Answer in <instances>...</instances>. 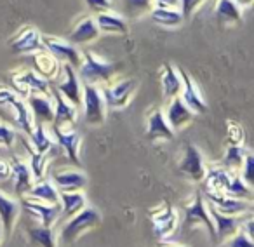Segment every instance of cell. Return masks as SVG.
Masks as SVG:
<instances>
[{
  "mask_svg": "<svg viewBox=\"0 0 254 247\" xmlns=\"http://www.w3.org/2000/svg\"><path fill=\"white\" fill-rule=\"evenodd\" d=\"M119 63H108V61L98 58L94 53H82V64L77 75L84 84L98 85L101 82L106 85L112 82V77L119 71Z\"/></svg>",
  "mask_w": 254,
  "mask_h": 247,
  "instance_id": "obj_1",
  "label": "cell"
},
{
  "mask_svg": "<svg viewBox=\"0 0 254 247\" xmlns=\"http://www.w3.org/2000/svg\"><path fill=\"white\" fill-rule=\"evenodd\" d=\"M101 225V212L96 207H84L80 212H77L75 216L66 219L63 226H61L60 237L64 244H73L80 239L84 233H87L89 230H94Z\"/></svg>",
  "mask_w": 254,
  "mask_h": 247,
  "instance_id": "obj_2",
  "label": "cell"
},
{
  "mask_svg": "<svg viewBox=\"0 0 254 247\" xmlns=\"http://www.w3.org/2000/svg\"><path fill=\"white\" fill-rule=\"evenodd\" d=\"M197 226H204L209 233V239H216L214 232V223H212L211 216H209L207 202H205L202 191H195L191 200L185 205V228L191 230Z\"/></svg>",
  "mask_w": 254,
  "mask_h": 247,
  "instance_id": "obj_3",
  "label": "cell"
},
{
  "mask_svg": "<svg viewBox=\"0 0 254 247\" xmlns=\"http://www.w3.org/2000/svg\"><path fill=\"white\" fill-rule=\"evenodd\" d=\"M12 84V91L19 98H28L30 94H49L51 82L37 75L33 70H18L9 75Z\"/></svg>",
  "mask_w": 254,
  "mask_h": 247,
  "instance_id": "obj_4",
  "label": "cell"
},
{
  "mask_svg": "<svg viewBox=\"0 0 254 247\" xmlns=\"http://www.w3.org/2000/svg\"><path fill=\"white\" fill-rule=\"evenodd\" d=\"M82 108L89 125H101L106 120V105L98 85L84 84L82 87Z\"/></svg>",
  "mask_w": 254,
  "mask_h": 247,
  "instance_id": "obj_5",
  "label": "cell"
},
{
  "mask_svg": "<svg viewBox=\"0 0 254 247\" xmlns=\"http://www.w3.org/2000/svg\"><path fill=\"white\" fill-rule=\"evenodd\" d=\"M150 221H152L153 235L159 240H167L178 228L180 223V214H178L176 207L173 204H164L157 205L155 209L150 211Z\"/></svg>",
  "mask_w": 254,
  "mask_h": 247,
  "instance_id": "obj_6",
  "label": "cell"
},
{
  "mask_svg": "<svg viewBox=\"0 0 254 247\" xmlns=\"http://www.w3.org/2000/svg\"><path fill=\"white\" fill-rule=\"evenodd\" d=\"M136 89H138V80L136 78H124V80L106 84L101 89L106 108H126L129 105V101H131V98L134 96Z\"/></svg>",
  "mask_w": 254,
  "mask_h": 247,
  "instance_id": "obj_7",
  "label": "cell"
},
{
  "mask_svg": "<svg viewBox=\"0 0 254 247\" xmlns=\"http://www.w3.org/2000/svg\"><path fill=\"white\" fill-rule=\"evenodd\" d=\"M44 51L51 54L54 60H58L61 64H68L73 70H78L82 64V53L75 46H71L68 40L58 39V37L42 35Z\"/></svg>",
  "mask_w": 254,
  "mask_h": 247,
  "instance_id": "obj_8",
  "label": "cell"
},
{
  "mask_svg": "<svg viewBox=\"0 0 254 247\" xmlns=\"http://www.w3.org/2000/svg\"><path fill=\"white\" fill-rule=\"evenodd\" d=\"M180 173L183 176H187L188 180L195 181V183H202L205 176V171H207V166H205V160L202 152L197 148L195 145L188 143L185 146V153L180 160Z\"/></svg>",
  "mask_w": 254,
  "mask_h": 247,
  "instance_id": "obj_9",
  "label": "cell"
},
{
  "mask_svg": "<svg viewBox=\"0 0 254 247\" xmlns=\"http://www.w3.org/2000/svg\"><path fill=\"white\" fill-rule=\"evenodd\" d=\"M214 211L221 212L225 216H246L253 212V202L239 200V198L228 197L225 193H202Z\"/></svg>",
  "mask_w": 254,
  "mask_h": 247,
  "instance_id": "obj_10",
  "label": "cell"
},
{
  "mask_svg": "<svg viewBox=\"0 0 254 247\" xmlns=\"http://www.w3.org/2000/svg\"><path fill=\"white\" fill-rule=\"evenodd\" d=\"M19 205L28 212L32 218H35L39 221V225L47 226V228H53L58 223V219L61 218V207L58 205H51V204H44V202L33 200L28 197H21L19 198Z\"/></svg>",
  "mask_w": 254,
  "mask_h": 247,
  "instance_id": "obj_11",
  "label": "cell"
},
{
  "mask_svg": "<svg viewBox=\"0 0 254 247\" xmlns=\"http://www.w3.org/2000/svg\"><path fill=\"white\" fill-rule=\"evenodd\" d=\"M61 73H63V80L58 82L56 89L64 99H66L70 105H73L75 108H80L82 106V82L77 75V70H73L68 64H61Z\"/></svg>",
  "mask_w": 254,
  "mask_h": 247,
  "instance_id": "obj_12",
  "label": "cell"
},
{
  "mask_svg": "<svg viewBox=\"0 0 254 247\" xmlns=\"http://www.w3.org/2000/svg\"><path fill=\"white\" fill-rule=\"evenodd\" d=\"M53 139L70 159V162H73L75 166L80 164V145L82 138L77 131H73L71 127H53L51 131Z\"/></svg>",
  "mask_w": 254,
  "mask_h": 247,
  "instance_id": "obj_13",
  "label": "cell"
},
{
  "mask_svg": "<svg viewBox=\"0 0 254 247\" xmlns=\"http://www.w3.org/2000/svg\"><path fill=\"white\" fill-rule=\"evenodd\" d=\"M209 209V216H211L212 223H214V232H216V239L214 242L223 244L226 240H230L240 228H242V223L246 219V216H225L221 212L214 211L211 205H207Z\"/></svg>",
  "mask_w": 254,
  "mask_h": 247,
  "instance_id": "obj_14",
  "label": "cell"
},
{
  "mask_svg": "<svg viewBox=\"0 0 254 247\" xmlns=\"http://www.w3.org/2000/svg\"><path fill=\"white\" fill-rule=\"evenodd\" d=\"M181 82H183V89H181L180 98L183 99V103L195 113V115H202V113L207 112V103L204 99V94H202L198 84L190 77V73L181 70Z\"/></svg>",
  "mask_w": 254,
  "mask_h": 247,
  "instance_id": "obj_15",
  "label": "cell"
},
{
  "mask_svg": "<svg viewBox=\"0 0 254 247\" xmlns=\"http://www.w3.org/2000/svg\"><path fill=\"white\" fill-rule=\"evenodd\" d=\"M51 99H53L54 106V119H53V127H71L77 122L78 108L66 101L60 92L54 87H51Z\"/></svg>",
  "mask_w": 254,
  "mask_h": 247,
  "instance_id": "obj_16",
  "label": "cell"
},
{
  "mask_svg": "<svg viewBox=\"0 0 254 247\" xmlns=\"http://www.w3.org/2000/svg\"><path fill=\"white\" fill-rule=\"evenodd\" d=\"M51 181L60 191H84V188L87 186V176L82 171L71 167L54 171Z\"/></svg>",
  "mask_w": 254,
  "mask_h": 247,
  "instance_id": "obj_17",
  "label": "cell"
},
{
  "mask_svg": "<svg viewBox=\"0 0 254 247\" xmlns=\"http://www.w3.org/2000/svg\"><path fill=\"white\" fill-rule=\"evenodd\" d=\"M164 115H166V120H167V124H169V127L176 132V131H181L183 127H187L188 124L193 120L195 113L185 105L183 99H181L180 96H176V98L169 99L166 110H164Z\"/></svg>",
  "mask_w": 254,
  "mask_h": 247,
  "instance_id": "obj_18",
  "label": "cell"
},
{
  "mask_svg": "<svg viewBox=\"0 0 254 247\" xmlns=\"http://www.w3.org/2000/svg\"><path fill=\"white\" fill-rule=\"evenodd\" d=\"M11 51L16 54H28V53H39L44 51L42 46V35L39 33V30L33 26H25L21 32H18V35L9 42Z\"/></svg>",
  "mask_w": 254,
  "mask_h": 247,
  "instance_id": "obj_19",
  "label": "cell"
},
{
  "mask_svg": "<svg viewBox=\"0 0 254 247\" xmlns=\"http://www.w3.org/2000/svg\"><path fill=\"white\" fill-rule=\"evenodd\" d=\"M9 166H11V178H14V190L19 197H25L30 191V188L35 183V178L30 169L28 162L23 160L21 157H12L9 160Z\"/></svg>",
  "mask_w": 254,
  "mask_h": 247,
  "instance_id": "obj_20",
  "label": "cell"
},
{
  "mask_svg": "<svg viewBox=\"0 0 254 247\" xmlns=\"http://www.w3.org/2000/svg\"><path fill=\"white\" fill-rule=\"evenodd\" d=\"M232 174L233 173L223 169L219 164L207 167L204 180H202V193H226Z\"/></svg>",
  "mask_w": 254,
  "mask_h": 247,
  "instance_id": "obj_21",
  "label": "cell"
},
{
  "mask_svg": "<svg viewBox=\"0 0 254 247\" xmlns=\"http://www.w3.org/2000/svg\"><path fill=\"white\" fill-rule=\"evenodd\" d=\"M146 136L152 141H160V139L171 141L174 138V131L169 127L162 108H155L148 113V119H146Z\"/></svg>",
  "mask_w": 254,
  "mask_h": 247,
  "instance_id": "obj_22",
  "label": "cell"
},
{
  "mask_svg": "<svg viewBox=\"0 0 254 247\" xmlns=\"http://www.w3.org/2000/svg\"><path fill=\"white\" fill-rule=\"evenodd\" d=\"M19 212H21L19 200L9 197L7 193L0 190V225H2V230H4L5 235L12 233L16 223H18Z\"/></svg>",
  "mask_w": 254,
  "mask_h": 247,
  "instance_id": "obj_23",
  "label": "cell"
},
{
  "mask_svg": "<svg viewBox=\"0 0 254 247\" xmlns=\"http://www.w3.org/2000/svg\"><path fill=\"white\" fill-rule=\"evenodd\" d=\"M28 108L32 112L33 122L35 124H53L54 119V106L53 99L46 94H30L28 96Z\"/></svg>",
  "mask_w": 254,
  "mask_h": 247,
  "instance_id": "obj_24",
  "label": "cell"
},
{
  "mask_svg": "<svg viewBox=\"0 0 254 247\" xmlns=\"http://www.w3.org/2000/svg\"><path fill=\"white\" fill-rule=\"evenodd\" d=\"M32 61H33V71H35L37 75H40L42 78H46V80H49V82L60 78L61 63L58 60H54L47 51L33 53Z\"/></svg>",
  "mask_w": 254,
  "mask_h": 247,
  "instance_id": "obj_25",
  "label": "cell"
},
{
  "mask_svg": "<svg viewBox=\"0 0 254 247\" xmlns=\"http://www.w3.org/2000/svg\"><path fill=\"white\" fill-rule=\"evenodd\" d=\"M98 37H99V30H98V26H96L94 16H85V18H82L80 21L75 25L73 32L68 35V42L77 47V46H84V44H89V42H94Z\"/></svg>",
  "mask_w": 254,
  "mask_h": 247,
  "instance_id": "obj_26",
  "label": "cell"
},
{
  "mask_svg": "<svg viewBox=\"0 0 254 247\" xmlns=\"http://www.w3.org/2000/svg\"><path fill=\"white\" fill-rule=\"evenodd\" d=\"M160 82H162V91H164V98L166 99H173L181 94L183 82H181L180 70H178L174 64L164 63L162 71H160Z\"/></svg>",
  "mask_w": 254,
  "mask_h": 247,
  "instance_id": "obj_27",
  "label": "cell"
},
{
  "mask_svg": "<svg viewBox=\"0 0 254 247\" xmlns=\"http://www.w3.org/2000/svg\"><path fill=\"white\" fill-rule=\"evenodd\" d=\"M33 200L44 202V204L58 205L60 204V190L53 185V181L49 180H39L33 183V186L30 188V191L25 195Z\"/></svg>",
  "mask_w": 254,
  "mask_h": 247,
  "instance_id": "obj_28",
  "label": "cell"
},
{
  "mask_svg": "<svg viewBox=\"0 0 254 247\" xmlns=\"http://www.w3.org/2000/svg\"><path fill=\"white\" fill-rule=\"evenodd\" d=\"M87 198L84 191H60V207L61 216L64 219L71 218L77 212H80L84 207H87Z\"/></svg>",
  "mask_w": 254,
  "mask_h": 247,
  "instance_id": "obj_29",
  "label": "cell"
},
{
  "mask_svg": "<svg viewBox=\"0 0 254 247\" xmlns=\"http://www.w3.org/2000/svg\"><path fill=\"white\" fill-rule=\"evenodd\" d=\"M28 141L33 146V150L42 155H49L51 152L56 150V143L53 139V134L46 129L44 124H35L32 132L28 134Z\"/></svg>",
  "mask_w": 254,
  "mask_h": 247,
  "instance_id": "obj_30",
  "label": "cell"
},
{
  "mask_svg": "<svg viewBox=\"0 0 254 247\" xmlns=\"http://www.w3.org/2000/svg\"><path fill=\"white\" fill-rule=\"evenodd\" d=\"M7 108H11L12 113H14L16 125H18V127L21 129L26 136H28L30 132H32L33 125H35V122H33L32 112H30V108H28V105L25 103V99L18 96V98H14L11 103H9Z\"/></svg>",
  "mask_w": 254,
  "mask_h": 247,
  "instance_id": "obj_31",
  "label": "cell"
},
{
  "mask_svg": "<svg viewBox=\"0 0 254 247\" xmlns=\"http://www.w3.org/2000/svg\"><path fill=\"white\" fill-rule=\"evenodd\" d=\"M96 26H98L99 33H119V35H126L129 32V26H127L126 19L120 18L117 14H112V12H99V14L94 16Z\"/></svg>",
  "mask_w": 254,
  "mask_h": 247,
  "instance_id": "obj_32",
  "label": "cell"
},
{
  "mask_svg": "<svg viewBox=\"0 0 254 247\" xmlns=\"http://www.w3.org/2000/svg\"><path fill=\"white\" fill-rule=\"evenodd\" d=\"M28 239L37 247H58L56 246V232L54 228H47L42 225H33L26 228Z\"/></svg>",
  "mask_w": 254,
  "mask_h": 247,
  "instance_id": "obj_33",
  "label": "cell"
},
{
  "mask_svg": "<svg viewBox=\"0 0 254 247\" xmlns=\"http://www.w3.org/2000/svg\"><path fill=\"white\" fill-rule=\"evenodd\" d=\"M247 150L244 146H237V145H228L226 146L225 157H223L221 162H218L223 169L230 171V173H240L242 169L244 159H246Z\"/></svg>",
  "mask_w": 254,
  "mask_h": 247,
  "instance_id": "obj_34",
  "label": "cell"
},
{
  "mask_svg": "<svg viewBox=\"0 0 254 247\" xmlns=\"http://www.w3.org/2000/svg\"><path fill=\"white\" fill-rule=\"evenodd\" d=\"M216 18L219 23H239L242 21V9L233 0H218Z\"/></svg>",
  "mask_w": 254,
  "mask_h": 247,
  "instance_id": "obj_35",
  "label": "cell"
},
{
  "mask_svg": "<svg viewBox=\"0 0 254 247\" xmlns=\"http://www.w3.org/2000/svg\"><path fill=\"white\" fill-rule=\"evenodd\" d=\"M150 18L162 26H180L183 23V16H181L180 9H167V7H155L153 5L150 11Z\"/></svg>",
  "mask_w": 254,
  "mask_h": 247,
  "instance_id": "obj_36",
  "label": "cell"
},
{
  "mask_svg": "<svg viewBox=\"0 0 254 247\" xmlns=\"http://www.w3.org/2000/svg\"><path fill=\"white\" fill-rule=\"evenodd\" d=\"M23 146H25L26 153H28L30 157V169H32L33 173V178H35V181L39 180H44V176H46V171H47V155H42V153L35 152L33 150V146L30 145L28 139L23 138Z\"/></svg>",
  "mask_w": 254,
  "mask_h": 247,
  "instance_id": "obj_37",
  "label": "cell"
},
{
  "mask_svg": "<svg viewBox=\"0 0 254 247\" xmlns=\"http://www.w3.org/2000/svg\"><path fill=\"white\" fill-rule=\"evenodd\" d=\"M225 195L233 197V198H239V200H246V202H253L254 200L253 186H249V185H247L246 181L240 178L239 173L232 174V180H230L228 190H226Z\"/></svg>",
  "mask_w": 254,
  "mask_h": 247,
  "instance_id": "obj_38",
  "label": "cell"
},
{
  "mask_svg": "<svg viewBox=\"0 0 254 247\" xmlns=\"http://www.w3.org/2000/svg\"><path fill=\"white\" fill-rule=\"evenodd\" d=\"M226 132H228V145L244 146L246 132H244V127L240 124H237L235 120H228L226 122Z\"/></svg>",
  "mask_w": 254,
  "mask_h": 247,
  "instance_id": "obj_39",
  "label": "cell"
},
{
  "mask_svg": "<svg viewBox=\"0 0 254 247\" xmlns=\"http://www.w3.org/2000/svg\"><path fill=\"white\" fill-rule=\"evenodd\" d=\"M19 134L12 125L5 122H0V146H5V148L11 150L14 146V143L18 141Z\"/></svg>",
  "mask_w": 254,
  "mask_h": 247,
  "instance_id": "obj_40",
  "label": "cell"
},
{
  "mask_svg": "<svg viewBox=\"0 0 254 247\" xmlns=\"http://www.w3.org/2000/svg\"><path fill=\"white\" fill-rule=\"evenodd\" d=\"M239 174L249 186H253L254 185V155L249 152V150H247L246 159H244V164H242V169H240Z\"/></svg>",
  "mask_w": 254,
  "mask_h": 247,
  "instance_id": "obj_41",
  "label": "cell"
},
{
  "mask_svg": "<svg viewBox=\"0 0 254 247\" xmlns=\"http://www.w3.org/2000/svg\"><path fill=\"white\" fill-rule=\"evenodd\" d=\"M126 7L129 9L132 16H138L152 11L153 0H126Z\"/></svg>",
  "mask_w": 254,
  "mask_h": 247,
  "instance_id": "obj_42",
  "label": "cell"
},
{
  "mask_svg": "<svg viewBox=\"0 0 254 247\" xmlns=\"http://www.w3.org/2000/svg\"><path fill=\"white\" fill-rule=\"evenodd\" d=\"M228 247H254V239H251L247 233L239 230V232L228 240Z\"/></svg>",
  "mask_w": 254,
  "mask_h": 247,
  "instance_id": "obj_43",
  "label": "cell"
},
{
  "mask_svg": "<svg viewBox=\"0 0 254 247\" xmlns=\"http://www.w3.org/2000/svg\"><path fill=\"white\" fill-rule=\"evenodd\" d=\"M87 7L91 9L94 14L99 12H108L112 9V0H85Z\"/></svg>",
  "mask_w": 254,
  "mask_h": 247,
  "instance_id": "obj_44",
  "label": "cell"
},
{
  "mask_svg": "<svg viewBox=\"0 0 254 247\" xmlns=\"http://www.w3.org/2000/svg\"><path fill=\"white\" fill-rule=\"evenodd\" d=\"M204 0H180V12L183 18H188L191 16V12L195 11V7L202 4Z\"/></svg>",
  "mask_w": 254,
  "mask_h": 247,
  "instance_id": "obj_45",
  "label": "cell"
},
{
  "mask_svg": "<svg viewBox=\"0 0 254 247\" xmlns=\"http://www.w3.org/2000/svg\"><path fill=\"white\" fill-rule=\"evenodd\" d=\"M14 98H18V94H16L11 87H7V85H4V84H0V106L7 108V105Z\"/></svg>",
  "mask_w": 254,
  "mask_h": 247,
  "instance_id": "obj_46",
  "label": "cell"
},
{
  "mask_svg": "<svg viewBox=\"0 0 254 247\" xmlns=\"http://www.w3.org/2000/svg\"><path fill=\"white\" fill-rule=\"evenodd\" d=\"M11 178V166L7 160L0 159V181H7Z\"/></svg>",
  "mask_w": 254,
  "mask_h": 247,
  "instance_id": "obj_47",
  "label": "cell"
},
{
  "mask_svg": "<svg viewBox=\"0 0 254 247\" xmlns=\"http://www.w3.org/2000/svg\"><path fill=\"white\" fill-rule=\"evenodd\" d=\"M155 7H167V9H180V0H153Z\"/></svg>",
  "mask_w": 254,
  "mask_h": 247,
  "instance_id": "obj_48",
  "label": "cell"
},
{
  "mask_svg": "<svg viewBox=\"0 0 254 247\" xmlns=\"http://www.w3.org/2000/svg\"><path fill=\"white\" fill-rule=\"evenodd\" d=\"M157 247H187L183 244H176V242H169V240H160Z\"/></svg>",
  "mask_w": 254,
  "mask_h": 247,
  "instance_id": "obj_49",
  "label": "cell"
},
{
  "mask_svg": "<svg viewBox=\"0 0 254 247\" xmlns=\"http://www.w3.org/2000/svg\"><path fill=\"white\" fill-rule=\"evenodd\" d=\"M237 5H239L240 9H244V7H251L253 5V0H233Z\"/></svg>",
  "mask_w": 254,
  "mask_h": 247,
  "instance_id": "obj_50",
  "label": "cell"
},
{
  "mask_svg": "<svg viewBox=\"0 0 254 247\" xmlns=\"http://www.w3.org/2000/svg\"><path fill=\"white\" fill-rule=\"evenodd\" d=\"M2 239H4V230H2V225H0V242H2Z\"/></svg>",
  "mask_w": 254,
  "mask_h": 247,
  "instance_id": "obj_51",
  "label": "cell"
}]
</instances>
